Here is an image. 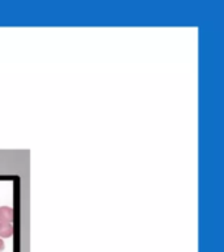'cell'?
Wrapping results in <instances>:
<instances>
[{"instance_id":"obj_3","label":"cell","mask_w":224,"mask_h":252,"mask_svg":"<svg viewBox=\"0 0 224 252\" xmlns=\"http://www.w3.org/2000/svg\"><path fill=\"white\" fill-rule=\"evenodd\" d=\"M3 250H4V242L0 239V251H3Z\"/></svg>"},{"instance_id":"obj_2","label":"cell","mask_w":224,"mask_h":252,"mask_svg":"<svg viewBox=\"0 0 224 252\" xmlns=\"http://www.w3.org/2000/svg\"><path fill=\"white\" fill-rule=\"evenodd\" d=\"M13 234V227L11 223L0 222V236L1 238H9Z\"/></svg>"},{"instance_id":"obj_1","label":"cell","mask_w":224,"mask_h":252,"mask_svg":"<svg viewBox=\"0 0 224 252\" xmlns=\"http://www.w3.org/2000/svg\"><path fill=\"white\" fill-rule=\"evenodd\" d=\"M13 220V210L9 206H0V222L11 223Z\"/></svg>"}]
</instances>
